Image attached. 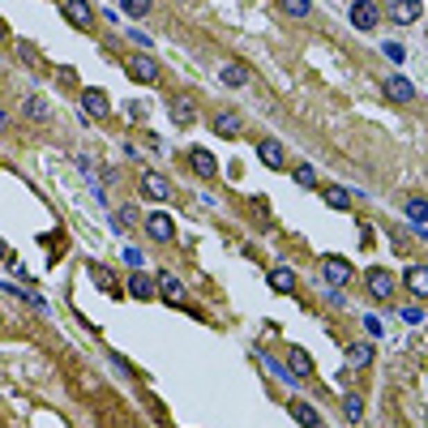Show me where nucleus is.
Segmentation results:
<instances>
[{
  "label": "nucleus",
  "mask_w": 428,
  "mask_h": 428,
  "mask_svg": "<svg viewBox=\"0 0 428 428\" xmlns=\"http://www.w3.org/2000/svg\"><path fill=\"white\" fill-rule=\"evenodd\" d=\"M124 69H129V78H133V82H146V86H155V82L163 78L159 60L150 56V52H137V56H129V65H124Z\"/></svg>",
  "instance_id": "1"
},
{
  "label": "nucleus",
  "mask_w": 428,
  "mask_h": 428,
  "mask_svg": "<svg viewBox=\"0 0 428 428\" xmlns=\"http://www.w3.org/2000/svg\"><path fill=\"white\" fill-rule=\"evenodd\" d=\"M167 112H171V120L180 124V129H189V124H197V120H201L197 99H193V94H171V99H167Z\"/></svg>",
  "instance_id": "2"
},
{
  "label": "nucleus",
  "mask_w": 428,
  "mask_h": 428,
  "mask_svg": "<svg viewBox=\"0 0 428 428\" xmlns=\"http://www.w3.org/2000/svg\"><path fill=\"white\" fill-rule=\"evenodd\" d=\"M382 90H386V99H394V103H416V86H411V78H402V73H390V78L382 82Z\"/></svg>",
  "instance_id": "3"
},
{
  "label": "nucleus",
  "mask_w": 428,
  "mask_h": 428,
  "mask_svg": "<svg viewBox=\"0 0 428 428\" xmlns=\"http://www.w3.org/2000/svg\"><path fill=\"white\" fill-rule=\"evenodd\" d=\"M347 13H351V26L356 31H373L377 22H382V5H373V0H356Z\"/></svg>",
  "instance_id": "4"
},
{
  "label": "nucleus",
  "mask_w": 428,
  "mask_h": 428,
  "mask_svg": "<svg viewBox=\"0 0 428 428\" xmlns=\"http://www.w3.org/2000/svg\"><path fill=\"white\" fill-rule=\"evenodd\" d=\"M146 236L155 240V244H171V236H176V223H171V214L155 210V214L146 219Z\"/></svg>",
  "instance_id": "5"
},
{
  "label": "nucleus",
  "mask_w": 428,
  "mask_h": 428,
  "mask_svg": "<svg viewBox=\"0 0 428 428\" xmlns=\"http://www.w3.org/2000/svg\"><path fill=\"white\" fill-rule=\"evenodd\" d=\"M321 274H325V283L339 291V287L351 283V262H343V257H325V262H321Z\"/></svg>",
  "instance_id": "6"
},
{
  "label": "nucleus",
  "mask_w": 428,
  "mask_h": 428,
  "mask_svg": "<svg viewBox=\"0 0 428 428\" xmlns=\"http://www.w3.org/2000/svg\"><path fill=\"white\" fill-rule=\"evenodd\" d=\"M82 108H86V116H90V120H108V112H112L108 94H103V90H94V86H86V90H82Z\"/></svg>",
  "instance_id": "7"
},
{
  "label": "nucleus",
  "mask_w": 428,
  "mask_h": 428,
  "mask_svg": "<svg viewBox=\"0 0 428 428\" xmlns=\"http://www.w3.org/2000/svg\"><path fill=\"white\" fill-rule=\"evenodd\" d=\"M368 296L373 300H390L394 296V274L390 270H368Z\"/></svg>",
  "instance_id": "8"
},
{
  "label": "nucleus",
  "mask_w": 428,
  "mask_h": 428,
  "mask_svg": "<svg viewBox=\"0 0 428 428\" xmlns=\"http://www.w3.org/2000/svg\"><path fill=\"white\" fill-rule=\"evenodd\" d=\"M142 193L155 197V201H167V197H171V180H167V176H159V171H146V176H142Z\"/></svg>",
  "instance_id": "9"
},
{
  "label": "nucleus",
  "mask_w": 428,
  "mask_h": 428,
  "mask_svg": "<svg viewBox=\"0 0 428 428\" xmlns=\"http://www.w3.org/2000/svg\"><path fill=\"white\" fill-rule=\"evenodd\" d=\"M189 163H193V171L201 176V180H210V176L219 171V163H214V155H210L206 146H193V150H189Z\"/></svg>",
  "instance_id": "10"
},
{
  "label": "nucleus",
  "mask_w": 428,
  "mask_h": 428,
  "mask_svg": "<svg viewBox=\"0 0 428 428\" xmlns=\"http://www.w3.org/2000/svg\"><path fill=\"white\" fill-rule=\"evenodd\" d=\"M155 291L167 300V305H185V283L176 279V274H159V283H155Z\"/></svg>",
  "instance_id": "11"
},
{
  "label": "nucleus",
  "mask_w": 428,
  "mask_h": 428,
  "mask_svg": "<svg viewBox=\"0 0 428 428\" xmlns=\"http://www.w3.org/2000/svg\"><path fill=\"white\" fill-rule=\"evenodd\" d=\"M287 411H291V420H296V424H305V428H321V411H317V407H309L305 398H291V407H287Z\"/></svg>",
  "instance_id": "12"
},
{
  "label": "nucleus",
  "mask_w": 428,
  "mask_h": 428,
  "mask_svg": "<svg viewBox=\"0 0 428 428\" xmlns=\"http://www.w3.org/2000/svg\"><path fill=\"white\" fill-rule=\"evenodd\" d=\"M60 13L73 22V26H82V31H90V5H82V0H65V5H60Z\"/></svg>",
  "instance_id": "13"
},
{
  "label": "nucleus",
  "mask_w": 428,
  "mask_h": 428,
  "mask_svg": "<svg viewBox=\"0 0 428 428\" xmlns=\"http://www.w3.org/2000/svg\"><path fill=\"white\" fill-rule=\"evenodd\" d=\"M240 129H244V120H240L236 112H219V116H214V133H219V137H240Z\"/></svg>",
  "instance_id": "14"
},
{
  "label": "nucleus",
  "mask_w": 428,
  "mask_h": 428,
  "mask_svg": "<svg viewBox=\"0 0 428 428\" xmlns=\"http://www.w3.org/2000/svg\"><path fill=\"white\" fill-rule=\"evenodd\" d=\"M257 155H262V163H266V167H283V163H287L283 142H274V137H266V142L257 146Z\"/></svg>",
  "instance_id": "15"
},
{
  "label": "nucleus",
  "mask_w": 428,
  "mask_h": 428,
  "mask_svg": "<svg viewBox=\"0 0 428 428\" xmlns=\"http://www.w3.org/2000/svg\"><path fill=\"white\" fill-rule=\"evenodd\" d=\"M382 13H390V17L398 22V26H411V22H420L424 5H402V0H398V5H390V9H382Z\"/></svg>",
  "instance_id": "16"
},
{
  "label": "nucleus",
  "mask_w": 428,
  "mask_h": 428,
  "mask_svg": "<svg viewBox=\"0 0 428 428\" xmlns=\"http://www.w3.org/2000/svg\"><path fill=\"white\" fill-rule=\"evenodd\" d=\"M22 112H26L31 120H52V103H47V99H39V94H26V99H22Z\"/></svg>",
  "instance_id": "17"
},
{
  "label": "nucleus",
  "mask_w": 428,
  "mask_h": 428,
  "mask_svg": "<svg viewBox=\"0 0 428 428\" xmlns=\"http://www.w3.org/2000/svg\"><path fill=\"white\" fill-rule=\"evenodd\" d=\"M219 82L232 86V90H240V86H248V69H244V65H223V69H219Z\"/></svg>",
  "instance_id": "18"
},
{
  "label": "nucleus",
  "mask_w": 428,
  "mask_h": 428,
  "mask_svg": "<svg viewBox=\"0 0 428 428\" xmlns=\"http://www.w3.org/2000/svg\"><path fill=\"white\" fill-rule=\"evenodd\" d=\"M287 360H291V377H313V360H309L305 347H291Z\"/></svg>",
  "instance_id": "19"
},
{
  "label": "nucleus",
  "mask_w": 428,
  "mask_h": 428,
  "mask_svg": "<svg viewBox=\"0 0 428 428\" xmlns=\"http://www.w3.org/2000/svg\"><path fill=\"white\" fill-rule=\"evenodd\" d=\"M129 296H137V300H150V296H159V291H155V279H146L142 270H133V279H129Z\"/></svg>",
  "instance_id": "20"
},
{
  "label": "nucleus",
  "mask_w": 428,
  "mask_h": 428,
  "mask_svg": "<svg viewBox=\"0 0 428 428\" xmlns=\"http://www.w3.org/2000/svg\"><path fill=\"white\" fill-rule=\"evenodd\" d=\"M270 287L296 291V270H291V266H274V270H270Z\"/></svg>",
  "instance_id": "21"
},
{
  "label": "nucleus",
  "mask_w": 428,
  "mask_h": 428,
  "mask_svg": "<svg viewBox=\"0 0 428 428\" xmlns=\"http://www.w3.org/2000/svg\"><path fill=\"white\" fill-rule=\"evenodd\" d=\"M368 360H373V347L368 343H351L347 347V364L351 368H368Z\"/></svg>",
  "instance_id": "22"
},
{
  "label": "nucleus",
  "mask_w": 428,
  "mask_h": 428,
  "mask_svg": "<svg viewBox=\"0 0 428 428\" xmlns=\"http://www.w3.org/2000/svg\"><path fill=\"white\" fill-rule=\"evenodd\" d=\"M424 214H428V201H424V197H411V201H407V219H411V228H416L420 236H424Z\"/></svg>",
  "instance_id": "23"
},
{
  "label": "nucleus",
  "mask_w": 428,
  "mask_h": 428,
  "mask_svg": "<svg viewBox=\"0 0 428 428\" xmlns=\"http://www.w3.org/2000/svg\"><path fill=\"white\" fill-rule=\"evenodd\" d=\"M407 287H411L416 296H428V266H411V270H407Z\"/></svg>",
  "instance_id": "24"
},
{
  "label": "nucleus",
  "mask_w": 428,
  "mask_h": 428,
  "mask_svg": "<svg viewBox=\"0 0 428 428\" xmlns=\"http://www.w3.org/2000/svg\"><path fill=\"white\" fill-rule=\"evenodd\" d=\"M90 279L99 283V287H108V291H116V274L108 270V266H99V262H90ZM120 296V291H116Z\"/></svg>",
  "instance_id": "25"
},
{
  "label": "nucleus",
  "mask_w": 428,
  "mask_h": 428,
  "mask_svg": "<svg viewBox=\"0 0 428 428\" xmlns=\"http://www.w3.org/2000/svg\"><path fill=\"white\" fill-rule=\"evenodd\" d=\"M321 197H325V206H330V210H347L351 206V193L347 189H321Z\"/></svg>",
  "instance_id": "26"
},
{
  "label": "nucleus",
  "mask_w": 428,
  "mask_h": 428,
  "mask_svg": "<svg viewBox=\"0 0 428 428\" xmlns=\"http://www.w3.org/2000/svg\"><path fill=\"white\" fill-rule=\"evenodd\" d=\"M343 411H347L351 424H360V420H364V398H360V394H347V398H343Z\"/></svg>",
  "instance_id": "27"
},
{
  "label": "nucleus",
  "mask_w": 428,
  "mask_h": 428,
  "mask_svg": "<svg viewBox=\"0 0 428 428\" xmlns=\"http://www.w3.org/2000/svg\"><path fill=\"white\" fill-rule=\"evenodd\" d=\"M309 0H283V5H279V13H287V17H309Z\"/></svg>",
  "instance_id": "28"
},
{
  "label": "nucleus",
  "mask_w": 428,
  "mask_h": 428,
  "mask_svg": "<svg viewBox=\"0 0 428 428\" xmlns=\"http://www.w3.org/2000/svg\"><path fill=\"white\" fill-rule=\"evenodd\" d=\"M133 223H137V206H120V210H116V232L133 228Z\"/></svg>",
  "instance_id": "29"
},
{
  "label": "nucleus",
  "mask_w": 428,
  "mask_h": 428,
  "mask_svg": "<svg viewBox=\"0 0 428 428\" xmlns=\"http://www.w3.org/2000/svg\"><path fill=\"white\" fill-rule=\"evenodd\" d=\"M291 176H296V185H305V189H313V185H317V171H313L309 163H300V167H296Z\"/></svg>",
  "instance_id": "30"
},
{
  "label": "nucleus",
  "mask_w": 428,
  "mask_h": 428,
  "mask_svg": "<svg viewBox=\"0 0 428 428\" xmlns=\"http://www.w3.org/2000/svg\"><path fill=\"white\" fill-rule=\"evenodd\" d=\"M398 317L407 321V325H420V321H424V309H420V305H402V309H398Z\"/></svg>",
  "instance_id": "31"
},
{
  "label": "nucleus",
  "mask_w": 428,
  "mask_h": 428,
  "mask_svg": "<svg viewBox=\"0 0 428 428\" xmlns=\"http://www.w3.org/2000/svg\"><path fill=\"white\" fill-rule=\"evenodd\" d=\"M124 13H129V17H142V13H150V0H129V5H124Z\"/></svg>",
  "instance_id": "32"
},
{
  "label": "nucleus",
  "mask_w": 428,
  "mask_h": 428,
  "mask_svg": "<svg viewBox=\"0 0 428 428\" xmlns=\"http://www.w3.org/2000/svg\"><path fill=\"white\" fill-rule=\"evenodd\" d=\"M386 56L398 65V60H407V47H402V43H386Z\"/></svg>",
  "instance_id": "33"
},
{
  "label": "nucleus",
  "mask_w": 428,
  "mask_h": 428,
  "mask_svg": "<svg viewBox=\"0 0 428 428\" xmlns=\"http://www.w3.org/2000/svg\"><path fill=\"white\" fill-rule=\"evenodd\" d=\"M266 368H270L274 377H283V382H296V377H291V368H283L279 360H266Z\"/></svg>",
  "instance_id": "34"
},
{
  "label": "nucleus",
  "mask_w": 428,
  "mask_h": 428,
  "mask_svg": "<svg viewBox=\"0 0 428 428\" xmlns=\"http://www.w3.org/2000/svg\"><path fill=\"white\" fill-rule=\"evenodd\" d=\"M17 52H22V60H26V65H39V52H35V43H22Z\"/></svg>",
  "instance_id": "35"
},
{
  "label": "nucleus",
  "mask_w": 428,
  "mask_h": 428,
  "mask_svg": "<svg viewBox=\"0 0 428 428\" xmlns=\"http://www.w3.org/2000/svg\"><path fill=\"white\" fill-rule=\"evenodd\" d=\"M124 262H129L133 270H142V262H146V257H142V248H124Z\"/></svg>",
  "instance_id": "36"
},
{
  "label": "nucleus",
  "mask_w": 428,
  "mask_h": 428,
  "mask_svg": "<svg viewBox=\"0 0 428 428\" xmlns=\"http://www.w3.org/2000/svg\"><path fill=\"white\" fill-rule=\"evenodd\" d=\"M56 78H60V86H78V73L73 69H56Z\"/></svg>",
  "instance_id": "37"
},
{
  "label": "nucleus",
  "mask_w": 428,
  "mask_h": 428,
  "mask_svg": "<svg viewBox=\"0 0 428 428\" xmlns=\"http://www.w3.org/2000/svg\"><path fill=\"white\" fill-rule=\"evenodd\" d=\"M364 330H368V334H382V317L368 313V317H364Z\"/></svg>",
  "instance_id": "38"
},
{
  "label": "nucleus",
  "mask_w": 428,
  "mask_h": 428,
  "mask_svg": "<svg viewBox=\"0 0 428 428\" xmlns=\"http://www.w3.org/2000/svg\"><path fill=\"white\" fill-rule=\"evenodd\" d=\"M0 262H17V257L9 253V244H0Z\"/></svg>",
  "instance_id": "39"
},
{
  "label": "nucleus",
  "mask_w": 428,
  "mask_h": 428,
  "mask_svg": "<svg viewBox=\"0 0 428 428\" xmlns=\"http://www.w3.org/2000/svg\"><path fill=\"white\" fill-rule=\"evenodd\" d=\"M9 129V112H0V133H5Z\"/></svg>",
  "instance_id": "40"
},
{
  "label": "nucleus",
  "mask_w": 428,
  "mask_h": 428,
  "mask_svg": "<svg viewBox=\"0 0 428 428\" xmlns=\"http://www.w3.org/2000/svg\"><path fill=\"white\" fill-rule=\"evenodd\" d=\"M5 35H9V26H5V22H0V43H5Z\"/></svg>",
  "instance_id": "41"
},
{
  "label": "nucleus",
  "mask_w": 428,
  "mask_h": 428,
  "mask_svg": "<svg viewBox=\"0 0 428 428\" xmlns=\"http://www.w3.org/2000/svg\"><path fill=\"white\" fill-rule=\"evenodd\" d=\"M0 325H5V317H0Z\"/></svg>",
  "instance_id": "42"
}]
</instances>
